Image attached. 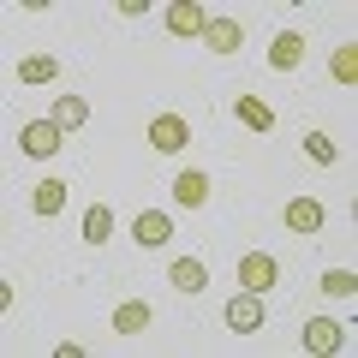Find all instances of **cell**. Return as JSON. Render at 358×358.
<instances>
[{
  "label": "cell",
  "instance_id": "cell-2",
  "mask_svg": "<svg viewBox=\"0 0 358 358\" xmlns=\"http://www.w3.org/2000/svg\"><path fill=\"white\" fill-rule=\"evenodd\" d=\"M150 143H155L162 155H179L185 143H192V126H185L179 114H155V120H150Z\"/></svg>",
  "mask_w": 358,
  "mask_h": 358
},
{
  "label": "cell",
  "instance_id": "cell-11",
  "mask_svg": "<svg viewBox=\"0 0 358 358\" xmlns=\"http://www.w3.org/2000/svg\"><path fill=\"white\" fill-rule=\"evenodd\" d=\"M203 6H167V30H173V36H203Z\"/></svg>",
  "mask_w": 358,
  "mask_h": 358
},
{
  "label": "cell",
  "instance_id": "cell-19",
  "mask_svg": "<svg viewBox=\"0 0 358 358\" xmlns=\"http://www.w3.org/2000/svg\"><path fill=\"white\" fill-rule=\"evenodd\" d=\"M322 287H329L334 299H352V293H358V275H352V268H329V275H322Z\"/></svg>",
  "mask_w": 358,
  "mask_h": 358
},
{
  "label": "cell",
  "instance_id": "cell-15",
  "mask_svg": "<svg viewBox=\"0 0 358 358\" xmlns=\"http://www.w3.org/2000/svg\"><path fill=\"white\" fill-rule=\"evenodd\" d=\"M18 78H24V84H54V78H60V60H48V54H30V60L18 66Z\"/></svg>",
  "mask_w": 358,
  "mask_h": 358
},
{
  "label": "cell",
  "instance_id": "cell-8",
  "mask_svg": "<svg viewBox=\"0 0 358 358\" xmlns=\"http://www.w3.org/2000/svg\"><path fill=\"white\" fill-rule=\"evenodd\" d=\"M173 197H179L185 209L209 203V173H197V167H192V173H179V179H173Z\"/></svg>",
  "mask_w": 358,
  "mask_h": 358
},
{
  "label": "cell",
  "instance_id": "cell-5",
  "mask_svg": "<svg viewBox=\"0 0 358 358\" xmlns=\"http://www.w3.org/2000/svg\"><path fill=\"white\" fill-rule=\"evenodd\" d=\"M227 329L233 334H257V329H263V305H257V293H245V299L227 305Z\"/></svg>",
  "mask_w": 358,
  "mask_h": 358
},
{
  "label": "cell",
  "instance_id": "cell-17",
  "mask_svg": "<svg viewBox=\"0 0 358 358\" xmlns=\"http://www.w3.org/2000/svg\"><path fill=\"white\" fill-rule=\"evenodd\" d=\"M60 209H66V185L60 179H42L36 185V215H60Z\"/></svg>",
  "mask_w": 358,
  "mask_h": 358
},
{
  "label": "cell",
  "instance_id": "cell-4",
  "mask_svg": "<svg viewBox=\"0 0 358 358\" xmlns=\"http://www.w3.org/2000/svg\"><path fill=\"white\" fill-rule=\"evenodd\" d=\"M299 60H305V36H299V30H281V36L268 42V66H275V72H293Z\"/></svg>",
  "mask_w": 358,
  "mask_h": 358
},
{
  "label": "cell",
  "instance_id": "cell-14",
  "mask_svg": "<svg viewBox=\"0 0 358 358\" xmlns=\"http://www.w3.org/2000/svg\"><path fill=\"white\" fill-rule=\"evenodd\" d=\"M305 346H310V352H334V346H341V329H334L329 317L305 322Z\"/></svg>",
  "mask_w": 358,
  "mask_h": 358
},
{
  "label": "cell",
  "instance_id": "cell-3",
  "mask_svg": "<svg viewBox=\"0 0 358 358\" xmlns=\"http://www.w3.org/2000/svg\"><path fill=\"white\" fill-rule=\"evenodd\" d=\"M18 143H24V155H54L60 150V126H54V120H30V126L18 131Z\"/></svg>",
  "mask_w": 358,
  "mask_h": 358
},
{
  "label": "cell",
  "instance_id": "cell-16",
  "mask_svg": "<svg viewBox=\"0 0 358 358\" xmlns=\"http://www.w3.org/2000/svg\"><path fill=\"white\" fill-rule=\"evenodd\" d=\"M143 322H150V305H143V299H126V305L114 310V329H120V334H138Z\"/></svg>",
  "mask_w": 358,
  "mask_h": 358
},
{
  "label": "cell",
  "instance_id": "cell-20",
  "mask_svg": "<svg viewBox=\"0 0 358 358\" xmlns=\"http://www.w3.org/2000/svg\"><path fill=\"white\" fill-rule=\"evenodd\" d=\"M329 72L341 78V84H352V78H358V54H352V48H341V54L329 60Z\"/></svg>",
  "mask_w": 358,
  "mask_h": 358
},
{
  "label": "cell",
  "instance_id": "cell-12",
  "mask_svg": "<svg viewBox=\"0 0 358 358\" xmlns=\"http://www.w3.org/2000/svg\"><path fill=\"white\" fill-rule=\"evenodd\" d=\"M203 42H209L215 54H233V48H239V24H233V18H209V24H203Z\"/></svg>",
  "mask_w": 358,
  "mask_h": 358
},
{
  "label": "cell",
  "instance_id": "cell-7",
  "mask_svg": "<svg viewBox=\"0 0 358 358\" xmlns=\"http://www.w3.org/2000/svg\"><path fill=\"white\" fill-rule=\"evenodd\" d=\"M287 227L293 233H317L322 227V203L317 197H293V203H287Z\"/></svg>",
  "mask_w": 358,
  "mask_h": 358
},
{
  "label": "cell",
  "instance_id": "cell-10",
  "mask_svg": "<svg viewBox=\"0 0 358 358\" xmlns=\"http://www.w3.org/2000/svg\"><path fill=\"white\" fill-rule=\"evenodd\" d=\"M233 114H239L251 131H275V108L257 102V96H239V102H233Z\"/></svg>",
  "mask_w": 358,
  "mask_h": 358
},
{
  "label": "cell",
  "instance_id": "cell-6",
  "mask_svg": "<svg viewBox=\"0 0 358 358\" xmlns=\"http://www.w3.org/2000/svg\"><path fill=\"white\" fill-rule=\"evenodd\" d=\"M167 281H173L179 293H203V281H209V268L197 263V257H179V263L167 268Z\"/></svg>",
  "mask_w": 358,
  "mask_h": 358
},
{
  "label": "cell",
  "instance_id": "cell-18",
  "mask_svg": "<svg viewBox=\"0 0 358 358\" xmlns=\"http://www.w3.org/2000/svg\"><path fill=\"white\" fill-rule=\"evenodd\" d=\"M84 120H90L84 96H60V102H54V126H84Z\"/></svg>",
  "mask_w": 358,
  "mask_h": 358
},
{
  "label": "cell",
  "instance_id": "cell-21",
  "mask_svg": "<svg viewBox=\"0 0 358 358\" xmlns=\"http://www.w3.org/2000/svg\"><path fill=\"white\" fill-rule=\"evenodd\" d=\"M305 155H310V162H322V167H329V162H334V143L322 138V131H310V138H305Z\"/></svg>",
  "mask_w": 358,
  "mask_h": 358
},
{
  "label": "cell",
  "instance_id": "cell-13",
  "mask_svg": "<svg viewBox=\"0 0 358 358\" xmlns=\"http://www.w3.org/2000/svg\"><path fill=\"white\" fill-rule=\"evenodd\" d=\"M167 233H173V221L162 209H143L138 215V245H167Z\"/></svg>",
  "mask_w": 358,
  "mask_h": 358
},
{
  "label": "cell",
  "instance_id": "cell-9",
  "mask_svg": "<svg viewBox=\"0 0 358 358\" xmlns=\"http://www.w3.org/2000/svg\"><path fill=\"white\" fill-rule=\"evenodd\" d=\"M84 239L90 245H108V239H114V209H108V203H90L84 209Z\"/></svg>",
  "mask_w": 358,
  "mask_h": 358
},
{
  "label": "cell",
  "instance_id": "cell-1",
  "mask_svg": "<svg viewBox=\"0 0 358 358\" xmlns=\"http://www.w3.org/2000/svg\"><path fill=\"white\" fill-rule=\"evenodd\" d=\"M239 281H245V293H268V287L281 281V263L268 251H245L239 257Z\"/></svg>",
  "mask_w": 358,
  "mask_h": 358
}]
</instances>
